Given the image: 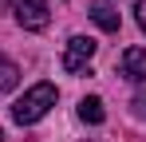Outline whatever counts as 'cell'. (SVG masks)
<instances>
[{"label":"cell","instance_id":"obj_3","mask_svg":"<svg viewBox=\"0 0 146 142\" xmlns=\"http://www.w3.org/2000/svg\"><path fill=\"white\" fill-rule=\"evenodd\" d=\"M95 47H99V44L91 40V36H71V40H67V51H63V71H71V75L87 71Z\"/></svg>","mask_w":146,"mask_h":142},{"label":"cell","instance_id":"obj_1","mask_svg":"<svg viewBox=\"0 0 146 142\" xmlns=\"http://www.w3.org/2000/svg\"><path fill=\"white\" fill-rule=\"evenodd\" d=\"M55 107V83H36L32 91H24V99L12 103V122L20 126H32Z\"/></svg>","mask_w":146,"mask_h":142},{"label":"cell","instance_id":"obj_9","mask_svg":"<svg viewBox=\"0 0 146 142\" xmlns=\"http://www.w3.org/2000/svg\"><path fill=\"white\" fill-rule=\"evenodd\" d=\"M138 107H142V111H146V95H142V99H138Z\"/></svg>","mask_w":146,"mask_h":142},{"label":"cell","instance_id":"obj_2","mask_svg":"<svg viewBox=\"0 0 146 142\" xmlns=\"http://www.w3.org/2000/svg\"><path fill=\"white\" fill-rule=\"evenodd\" d=\"M12 16L28 32H44L48 20H51L48 16V0H12Z\"/></svg>","mask_w":146,"mask_h":142},{"label":"cell","instance_id":"obj_8","mask_svg":"<svg viewBox=\"0 0 146 142\" xmlns=\"http://www.w3.org/2000/svg\"><path fill=\"white\" fill-rule=\"evenodd\" d=\"M134 16H138V28L146 32V0H138V4H134Z\"/></svg>","mask_w":146,"mask_h":142},{"label":"cell","instance_id":"obj_7","mask_svg":"<svg viewBox=\"0 0 146 142\" xmlns=\"http://www.w3.org/2000/svg\"><path fill=\"white\" fill-rule=\"evenodd\" d=\"M16 83H20V67L12 59H0V91H12Z\"/></svg>","mask_w":146,"mask_h":142},{"label":"cell","instance_id":"obj_6","mask_svg":"<svg viewBox=\"0 0 146 142\" xmlns=\"http://www.w3.org/2000/svg\"><path fill=\"white\" fill-rule=\"evenodd\" d=\"M79 118H83V122H91V126H99V122L107 118V111H103V99H99V95H87V99L79 103Z\"/></svg>","mask_w":146,"mask_h":142},{"label":"cell","instance_id":"obj_5","mask_svg":"<svg viewBox=\"0 0 146 142\" xmlns=\"http://www.w3.org/2000/svg\"><path fill=\"white\" fill-rule=\"evenodd\" d=\"M91 20L103 28V32H119V12H115V4L111 0H91Z\"/></svg>","mask_w":146,"mask_h":142},{"label":"cell","instance_id":"obj_4","mask_svg":"<svg viewBox=\"0 0 146 142\" xmlns=\"http://www.w3.org/2000/svg\"><path fill=\"white\" fill-rule=\"evenodd\" d=\"M119 67H122V75L130 83H146V47H126Z\"/></svg>","mask_w":146,"mask_h":142}]
</instances>
